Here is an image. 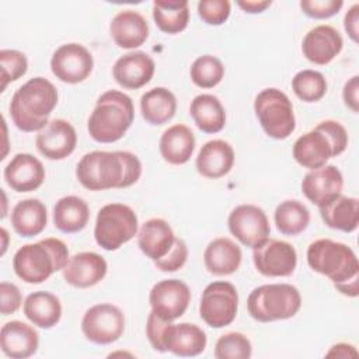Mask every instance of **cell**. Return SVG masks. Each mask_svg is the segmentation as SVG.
I'll list each match as a JSON object with an SVG mask.
<instances>
[{"label":"cell","instance_id":"50","mask_svg":"<svg viewBox=\"0 0 359 359\" xmlns=\"http://www.w3.org/2000/svg\"><path fill=\"white\" fill-rule=\"evenodd\" d=\"M1 237H3V245H1V255L6 252V248H7V240H8V234H7V230L3 227L1 229Z\"/></svg>","mask_w":359,"mask_h":359},{"label":"cell","instance_id":"48","mask_svg":"<svg viewBox=\"0 0 359 359\" xmlns=\"http://www.w3.org/2000/svg\"><path fill=\"white\" fill-rule=\"evenodd\" d=\"M327 358H358V351L353 345L338 342L330 348V351L325 353Z\"/></svg>","mask_w":359,"mask_h":359},{"label":"cell","instance_id":"7","mask_svg":"<svg viewBox=\"0 0 359 359\" xmlns=\"http://www.w3.org/2000/svg\"><path fill=\"white\" fill-rule=\"evenodd\" d=\"M302 307V294L290 283L261 285L248 294L247 309L250 316L259 323L287 320Z\"/></svg>","mask_w":359,"mask_h":359},{"label":"cell","instance_id":"9","mask_svg":"<svg viewBox=\"0 0 359 359\" xmlns=\"http://www.w3.org/2000/svg\"><path fill=\"white\" fill-rule=\"evenodd\" d=\"M254 112L264 132L272 139L283 140L296 129L292 101L279 88L259 91L254 101Z\"/></svg>","mask_w":359,"mask_h":359},{"label":"cell","instance_id":"24","mask_svg":"<svg viewBox=\"0 0 359 359\" xmlns=\"http://www.w3.org/2000/svg\"><path fill=\"white\" fill-rule=\"evenodd\" d=\"M109 34L119 48L135 49L149 38V24L139 11L122 10L111 20Z\"/></svg>","mask_w":359,"mask_h":359},{"label":"cell","instance_id":"10","mask_svg":"<svg viewBox=\"0 0 359 359\" xmlns=\"http://www.w3.org/2000/svg\"><path fill=\"white\" fill-rule=\"evenodd\" d=\"M238 310V293L233 283L215 280L209 283L201 296L199 316L206 325L223 328L230 325Z\"/></svg>","mask_w":359,"mask_h":359},{"label":"cell","instance_id":"1","mask_svg":"<svg viewBox=\"0 0 359 359\" xmlns=\"http://www.w3.org/2000/svg\"><path fill=\"white\" fill-rule=\"evenodd\" d=\"M142 163L130 151H102L86 153L76 165L79 182L90 191H105L112 188H128L139 181Z\"/></svg>","mask_w":359,"mask_h":359},{"label":"cell","instance_id":"41","mask_svg":"<svg viewBox=\"0 0 359 359\" xmlns=\"http://www.w3.org/2000/svg\"><path fill=\"white\" fill-rule=\"evenodd\" d=\"M231 13L229 0H201L198 3V15L208 25L224 24Z\"/></svg>","mask_w":359,"mask_h":359},{"label":"cell","instance_id":"22","mask_svg":"<svg viewBox=\"0 0 359 359\" xmlns=\"http://www.w3.org/2000/svg\"><path fill=\"white\" fill-rule=\"evenodd\" d=\"M0 346L7 358L27 359L36 353L39 335L32 325L13 320L1 327Z\"/></svg>","mask_w":359,"mask_h":359},{"label":"cell","instance_id":"8","mask_svg":"<svg viewBox=\"0 0 359 359\" xmlns=\"http://www.w3.org/2000/svg\"><path fill=\"white\" fill-rule=\"evenodd\" d=\"M139 231V220L135 210L123 203H108L102 206L95 219V243L107 250L115 251L130 241Z\"/></svg>","mask_w":359,"mask_h":359},{"label":"cell","instance_id":"25","mask_svg":"<svg viewBox=\"0 0 359 359\" xmlns=\"http://www.w3.org/2000/svg\"><path fill=\"white\" fill-rule=\"evenodd\" d=\"M292 153L294 160L309 170L320 168L325 165L331 157H335L331 142L317 128L299 136L293 143Z\"/></svg>","mask_w":359,"mask_h":359},{"label":"cell","instance_id":"28","mask_svg":"<svg viewBox=\"0 0 359 359\" xmlns=\"http://www.w3.org/2000/svg\"><path fill=\"white\" fill-rule=\"evenodd\" d=\"M241 259V248L227 237H217L212 240L203 252L206 269L216 276L234 273L240 268Z\"/></svg>","mask_w":359,"mask_h":359},{"label":"cell","instance_id":"6","mask_svg":"<svg viewBox=\"0 0 359 359\" xmlns=\"http://www.w3.org/2000/svg\"><path fill=\"white\" fill-rule=\"evenodd\" d=\"M146 337L157 352H171L181 358L201 355L208 344L205 331L196 324L164 321L153 311L146 321Z\"/></svg>","mask_w":359,"mask_h":359},{"label":"cell","instance_id":"16","mask_svg":"<svg viewBox=\"0 0 359 359\" xmlns=\"http://www.w3.org/2000/svg\"><path fill=\"white\" fill-rule=\"evenodd\" d=\"M77 144V133L74 126L62 118L49 121V123L38 132L35 146L38 151L48 160H63L69 157Z\"/></svg>","mask_w":359,"mask_h":359},{"label":"cell","instance_id":"43","mask_svg":"<svg viewBox=\"0 0 359 359\" xmlns=\"http://www.w3.org/2000/svg\"><path fill=\"white\" fill-rule=\"evenodd\" d=\"M188 259V247L184 240L175 238L174 245L165 257L154 261V265L163 272H175L181 269Z\"/></svg>","mask_w":359,"mask_h":359},{"label":"cell","instance_id":"36","mask_svg":"<svg viewBox=\"0 0 359 359\" xmlns=\"http://www.w3.org/2000/svg\"><path fill=\"white\" fill-rule=\"evenodd\" d=\"M276 229L285 236L303 233L310 223V210L300 201L287 199L280 202L273 213Z\"/></svg>","mask_w":359,"mask_h":359},{"label":"cell","instance_id":"17","mask_svg":"<svg viewBox=\"0 0 359 359\" xmlns=\"http://www.w3.org/2000/svg\"><path fill=\"white\" fill-rule=\"evenodd\" d=\"M344 39L332 25H317L311 28L302 41L303 56L318 66L331 63L342 50Z\"/></svg>","mask_w":359,"mask_h":359},{"label":"cell","instance_id":"21","mask_svg":"<svg viewBox=\"0 0 359 359\" xmlns=\"http://www.w3.org/2000/svg\"><path fill=\"white\" fill-rule=\"evenodd\" d=\"M4 181L15 192H31L45 181V168L41 160L29 153H17L3 171Z\"/></svg>","mask_w":359,"mask_h":359},{"label":"cell","instance_id":"32","mask_svg":"<svg viewBox=\"0 0 359 359\" xmlns=\"http://www.w3.org/2000/svg\"><path fill=\"white\" fill-rule=\"evenodd\" d=\"M90 219V208L83 198L67 195L53 206V224L62 233L81 231Z\"/></svg>","mask_w":359,"mask_h":359},{"label":"cell","instance_id":"49","mask_svg":"<svg viewBox=\"0 0 359 359\" xmlns=\"http://www.w3.org/2000/svg\"><path fill=\"white\" fill-rule=\"evenodd\" d=\"M272 4L271 0H245V1H237V6L248 14H258L265 11Z\"/></svg>","mask_w":359,"mask_h":359},{"label":"cell","instance_id":"19","mask_svg":"<svg viewBox=\"0 0 359 359\" xmlns=\"http://www.w3.org/2000/svg\"><path fill=\"white\" fill-rule=\"evenodd\" d=\"M108 271V264L104 257L93 251L77 252L69 258L62 269L66 283L70 286L86 289L100 283Z\"/></svg>","mask_w":359,"mask_h":359},{"label":"cell","instance_id":"31","mask_svg":"<svg viewBox=\"0 0 359 359\" xmlns=\"http://www.w3.org/2000/svg\"><path fill=\"white\" fill-rule=\"evenodd\" d=\"M323 222L334 230L352 233L359 224V201L358 198L339 195L328 203L318 208Z\"/></svg>","mask_w":359,"mask_h":359},{"label":"cell","instance_id":"12","mask_svg":"<svg viewBox=\"0 0 359 359\" xmlns=\"http://www.w3.org/2000/svg\"><path fill=\"white\" fill-rule=\"evenodd\" d=\"M252 250L254 266L264 276L286 278L296 269L297 252L287 241L266 238Z\"/></svg>","mask_w":359,"mask_h":359},{"label":"cell","instance_id":"33","mask_svg":"<svg viewBox=\"0 0 359 359\" xmlns=\"http://www.w3.org/2000/svg\"><path fill=\"white\" fill-rule=\"evenodd\" d=\"M189 115L205 133H217L226 125V111L222 101L213 94H199L189 105Z\"/></svg>","mask_w":359,"mask_h":359},{"label":"cell","instance_id":"13","mask_svg":"<svg viewBox=\"0 0 359 359\" xmlns=\"http://www.w3.org/2000/svg\"><path fill=\"white\" fill-rule=\"evenodd\" d=\"M94 59L91 52L81 43L70 42L60 45L50 57L53 76L67 84L84 81L93 72Z\"/></svg>","mask_w":359,"mask_h":359},{"label":"cell","instance_id":"2","mask_svg":"<svg viewBox=\"0 0 359 359\" xmlns=\"http://www.w3.org/2000/svg\"><path fill=\"white\" fill-rule=\"evenodd\" d=\"M306 258L309 266L327 276L341 294H359V262L351 247L330 238H318L307 247Z\"/></svg>","mask_w":359,"mask_h":359},{"label":"cell","instance_id":"26","mask_svg":"<svg viewBox=\"0 0 359 359\" xmlns=\"http://www.w3.org/2000/svg\"><path fill=\"white\" fill-rule=\"evenodd\" d=\"M175 238L170 223L160 217L146 220L137 231V245L153 262L167 255L174 245Z\"/></svg>","mask_w":359,"mask_h":359},{"label":"cell","instance_id":"3","mask_svg":"<svg viewBox=\"0 0 359 359\" xmlns=\"http://www.w3.org/2000/svg\"><path fill=\"white\" fill-rule=\"evenodd\" d=\"M57 105V90L45 77H32L11 97L8 111L13 123L22 132H39L49 123Z\"/></svg>","mask_w":359,"mask_h":359},{"label":"cell","instance_id":"45","mask_svg":"<svg viewBox=\"0 0 359 359\" xmlns=\"http://www.w3.org/2000/svg\"><path fill=\"white\" fill-rule=\"evenodd\" d=\"M22 304V296L17 285L10 282L0 283V313L8 316L15 313Z\"/></svg>","mask_w":359,"mask_h":359},{"label":"cell","instance_id":"40","mask_svg":"<svg viewBox=\"0 0 359 359\" xmlns=\"http://www.w3.org/2000/svg\"><path fill=\"white\" fill-rule=\"evenodd\" d=\"M0 69H1V90L4 91L6 87L22 77L28 69L27 56L15 49H1L0 50Z\"/></svg>","mask_w":359,"mask_h":359},{"label":"cell","instance_id":"37","mask_svg":"<svg viewBox=\"0 0 359 359\" xmlns=\"http://www.w3.org/2000/svg\"><path fill=\"white\" fill-rule=\"evenodd\" d=\"M292 90L304 102L320 101L327 93V80L323 73L311 69L297 72L292 79Z\"/></svg>","mask_w":359,"mask_h":359},{"label":"cell","instance_id":"14","mask_svg":"<svg viewBox=\"0 0 359 359\" xmlns=\"http://www.w3.org/2000/svg\"><path fill=\"white\" fill-rule=\"evenodd\" d=\"M230 233L245 247H257L269 238L271 226L266 213L257 205L243 203L236 206L227 219Z\"/></svg>","mask_w":359,"mask_h":359},{"label":"cell","instance_id":"30","mask_svg":"<svg viewBox=\"0 0 359 359\" xmlns=\"http://www.w3.org/2000/svg\"><path fill=\"white\" fill-rule=\"evenodd\" d=\"M25 317L38 328L49 330L62 318V303L59 297L46 290L29 293L22 304Z\"/></svg>","mask_w":359,"mask_h":359},{"label":"cell","instance_id":"20","mask_svg":"<svg viewBox=\"0 0 359 359\" xmlns=\"http://www.w3.org/2000/svg\"><path fill=\"white\" fill-rule=\"evenodd\" d=\"M156 70L153 57L143 50H133L122 55L112 67L115 81L126 90H137L146 86Z\"/></svg>","mask_w":359,"mask_h":359},{"label":"cell","instance_id":"4","mask_svg":"<svg viewBox=\"0 0 359 359\" xmlns=\"http://www.w3.org/2000/svg\"><path fill=\"white\" fill-rule=\"evenodd\" d=\"M135 119L132 98L118 90L102 93L88 118L87 129L98 143H114L123 137Z\"/></svg>","mask_w":359,"mask_h":359},{"label":"cell","instance_id":"18","mask_svg":"<svg viewBox=\"0 0 359 359\" xmlns=\"http://www.w3.org/2000/svg\"><path fill=\"white\" fill-rule=\"evenodd\" d=\"M342 172L332 164H325L320 168L310 170L302 181L303 195L318 208L339 196L342 194Z\"/></svg>","mask_w":359,"mask_h":359},{"label":"cell","instance_id":"35","mask_svg":"<svg viewBox=\"0 0 359 359\" xmlns=\"http://www.w3.org/2000/svg\"><path fill=\"white\" fill-rule=\"evenodd\" d=\"M153 20L161 32L180 34L188 27L189 4L187 0H156Z\"/></svg>","mask_w":359,"mask_h":359},{"label":"cell","instance_id":"39","mask_svg":"<svg viewBox=\"0 0 359 359\" xmlns=\"http://www.w3.org/2000/svg\"><path fill=\"white\" fill-rule=\"evenodd\" d=\"M251 355V341L241 332H227L216 341L215 358L217 359H248Z\"/></svg>","mask_w":359,"mask_h":359},{"label":"cell","instance_id":"5","mask_svg":"<svg viewBox=\"0 0 359 359\" xmlns=\"http://www.w3.org/2000/svg\"><path fill=\"white\" fill-rule=\"evenodd\" d=\"M69 258L67 245L60 238L48 237L20 247L13 257V268L21 280L35 285L62 271Z\"/></svg>","mask_w":359,"mask_h":359},{"label":"cell","instance_id":"34","mask_svg":"<svg viewBox=\"0 0 359 359\" xmlns=\"http://www.w3.org/2000/svg\"><path fill=\"white\" fill-rule=\"evenodd\" d=\"M177 111V98L165 87H154L140 97V112L150 125H164Z\"/></svg>","mask_w":359,"mask_h":359},{"label":"cell","instance_id":"47","mask_svg":"<svg viewBox=\"0 0 359 359\" xmlns=\"http://www.w3.org/2000/svg\"><path fill=\"white\" fill-rule=\"evenodd\" d=\"M344 27L348 36L358 43L359 41V4L355 3L344 17Z\"/></svg>","mask_w":359,"mask_h":359},{"label":"cell","instance_id":"44","mask_svg":"<svg viewBox=\"0 0 359 359\" xmlns=\"http://www.w3.org/2000/svg\"><path fill=\"white\" fill-rule=\"evenodd\" d=\"M316 128L328 137L334 147L335 157L345 151V149L348 147V132L342 123L334 119H325L321 121Z\"/></svg>","mask_w":359,"mask_h":359},{"label":"cell","instance_id":"27","mask_svg":"<svg viewBox=\"0 0 359 359\" xmlns=\"http://www.w3.org/2000/svg\"><path fill=\"white\" fill-rule=\"evenodd\" d=\"M158 150L163 160L168 164L182 165L188 163L195 150L194 132L184 123L167 128L160 137Z\"/></svg>","mask_w":359,"mask_h":359},{"label":"cell","instance_id":"29","mask_svg":"<svg viewBox=\"0 0 359 359\" xmlns=\"http://www.w3.org/2000/svg\"><path fill=\"white\" fill-rule=\"evenodd\" d=\"M10 222L14 231L25 238L41 234L48 223V212L43 202L27 198L17 202L11 210Z\"/></svg>","mask_w":359,"mask_h":359},{"label":"cell","instance_id":"42","mask_svg":"<svg viewBox=\"0 0 359 359\" xmlns=\"http://www.w3.org/2000/svg\"><path fill=\"white\" fill-rule=\"evenodd\" d=\"M344 6L342 0H302V11L314 20L331 18L341 11Z\"/></svg>","mask_w":359,"mask_h":359},{"label":"cell","instance_id":"38","mask_svg":"<svg viewBox=\"0 0 359 359\" xmlns=\"http://www.w3.org/2000/svg\"><path fill=\"white\" fill-rule=\"evenodd\" d=\"M191 80L199 88H213L224 77L222 60L213 55H202L191 65Z\"/></svg>","mask_w":359,"mask_h":359},{"label":"cell","instance_id":"11","mask_svg":"<svg viewBox=\"0 0 359 359\" xmlns=\"http://www.w3.org/2000/svg\"><path fill=\"white\" fill-rule=\"evenodd\" d=\"M125 331V316L112 303L91 306L81 318V332L87 341L97 345H109L118 341Z\"/></svg>","mask_w":359,"mask_h":359},{"label":"cell","instance_id":"23","mask_svg":"<svg viewBox=\"0 0 359 359\" xmlns=\"http://www.w3.org/2000/svg\"><path fill=\"white\" fill-rule=\"evenodd\" d=\"M234 165V149L222 139H213L206 142L195 160L196 171L210 180L222 178L230 172Z\"/></svg>","mask_w":359,"mask_h":359},{"label":"cell","instance_id":"46","mask_svg":"<svg viewBox=\"0 0 359 359\" xmlns=\"http://www.w3.org/2000/svg\"><path fill=\"white\" fill-rule=\"evenodd\" d=\"M359 76H352L344 86L342 98L345 105L355 114L359 111Z\"/></svg>","mask_w":359,"mask_h":359},{"label":"cell","instance_id":"15","mask_svg":"<svg viewBox=\"0 0 359 359\" xmlns=\"http://www.w3.org/2000/svg\"><path fill=\"white\" fill-rule=\"evenodd\" d=\"M191 302L189 286L180 279H163L149 293L151 311L164 321L180 318Z\"/></svg>","mask_w":359,"mask_h":359}]
</instances>
